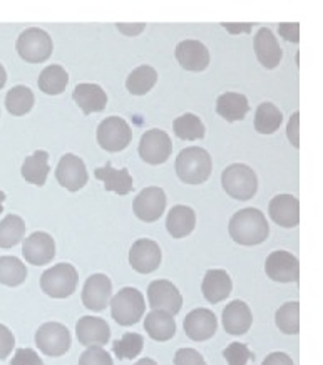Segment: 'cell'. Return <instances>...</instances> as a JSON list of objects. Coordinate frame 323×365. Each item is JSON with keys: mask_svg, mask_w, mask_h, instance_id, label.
<instances>
[{"mask_svg": "<svg viewBox=\"0 0 323 365\" xmlns=\"http://www.w3.org/2000/svg\"><path fill=\"white\" fill-rule=\"evenodd\" d=\"M230 237L243 247H255L263 243L270 235L267 218L257 208H245L236 211L230 220Z\"/></svg>", "mask_w": 323, "mask_h": 365, "instance_id": "obj_1", "label": "cell"}, {"mask_svg": "<svg viewBox=\"0 0 323 365\" xmlns=\"http://www.w3.org/2000/svg\"><path fill=\"white\" fill-rule=\"evenodd\" d=\"M213 171L210 153L203 148H186L176 158L178 178L186 185H201Z\"/></svg>", "mask_w": 323, "mask_h": 365, "instance_id": "obj_2", "label": "cell"}, {"mask_svg": "<svg viewBox=\"0 0 323 365\" xmlns=\"http://www.w3.org/2000/svg\"><path fill=\"white\" fill-rule=\"evenodd\" d=\"M144 310L146 302L138 288H121L118 294L111 297V315L119 325L129 327L138 324L143 319Z\"/></svg>", "mask_w": 323, "mask_h": 365, "instance_id": "obj_3", "label": "cell"}, {"mask_svg": "<svg viewBox=\"0 0 323 365\" xmlns=\"http://www.w3.org/2000/svg\"><path fill=\"white\" fill-rule=\"evenodd\" d=\"M223 188L231 198L240 201H248L257 195L258 190V178L252 168L247 165H230L221 175Z\"/></svg>", "mask_w": 323, "mask_h": 365, "instance_id": "obj_4", "label": "cell"}, {"mask_svg": "<svg viewBox=\"0 0 323 365\" xmlns=\"http://www.w3.org/2000/svg\"><path fill=\"white\" fill-rule=\"evenodd\" d=\"M79 273L69 263H57L41 277V288L52 299H67L76 292Z\"/></svg>", "mask_w": 323, "mask_h": 365, "instance_id": "obj_5", "label": "cell"}, {"mask_svg": "<svg viewBox=\"0 0 323 365\" xmlns=\"http://www.w3.org/2000/svg\"><path fill=\"white\" fill-rule=\"evenodd\" d=\"M17 52L24 61L31 64L44 62L52 54V39L42 29L32 27L24 31L17 39Z\"/></svg>", "mask_w": 323, "mask_h": 365, "instance_id": "obj_6", "label": "cell"}, {"mask_svg": "<svg viewBox=\"0 0 323 365\" xmlns=\"http://www.w3.org/2000/svg\"><path fill=\"white\" fill-rule=\"evenodd\" d=\"M131 139V128H129V124L123 118L111 116L99 124L98 143L106 151L118 153L126 150Z\"/></svg>", "mask_w": 323, "mask_h": 365, "instance_id": "obj_7", "label": "cell"}, {"mask_svg": "<svg viewBox=\"0 0 323 365\" xmlns=\"http://www.w3.org/2000/svg\"><path fill=\"white\" fill-rule=\"evenodd\" d=\"M36 344L49 357H62L71 349V332L62 324L47 322L37 330Z\"/></svg>", "mask_w": 323, "mask_h": 365, "instance_id": "obj_8", "label": "cell"}, {"mask_svg": "<svg viewBox=\"0 0 323 365\" xmlns=\"http://www.w3.org/2000/svg\"><path fill=\"white\" fill-rule=\"evenodd\" d=\"M173 151L171 138L161 129H149L139 143V156L148 165H163L170 160Z\"/></svg>", "mask_w": 323, "mask_h": 365, "instance_id": "obj_9", "label": "cell"}, {"mask_svg": "<svg viewBox=\"0 0 323 365\" xmlns=\"http://www.w3.org/2000/svg\"><path fill=\"white\" fill-rule=\"evenodd\" d=\"M265 272L273 282L293 283L300 278V262L293 253L277 250L268 255L267 262H265Z\"/></svg>", "mask_w": 323, "mask_h": 365, "instance_id": "obj_10", "label": "cell"}, {"mask_svg": "<svg viewBox=\"0 0 323 365\" xmlns=\"http://www.w3.org/2000/svg\"><path fill=\"white\" fill-rule=\"evenodd\" d=\"M148 299L153 310L168 312L175 317L183 307V297L175 283L170 280H154L148 287Z\"/></svg>", "mask_w": 323, "mask_h": 365, "instance_id": "obj_11", "label": "cell"}, {"mask_svg": "<svg viewBox=\"0 0 323 365\" xmlns=\"http://www.w3.org/2000/svg\"><path fill=\"white\" fill-rule=\"evenodd\" d=\"M166 210V195L158 186L144 188L133 203V211L141 222L154 223L161 218Z\"/></svg>", "mask_w": 323, "mask_h": 365, "instance_id": "obj_12", "label": "cell"}, {"mask_svg": "<svg viewBox=\"0 0 323 365\" xmlns=\"http://www.w3.org/2000/svg\"><path fill=\"white\" fill-rule=\"evenodd\" d=\"M161 248L154 240H136L131 250H129V263H131L134 272L143 273V275L156 272L161 265Z\"/></svg>", "mask_w": 323, "mask_h": 365, "instance_id": "obj_13", "label": "cell"}, {"mask_svg": "<svg viewBox=\"0 0 323 365\" xmlns=\"http://www.w3.org/2000/svg\"><path fill=\"white\" fill-rule=\"evenodd\" d=\"M56 178L61 186H64L71 193H76V191H79L88 185L89 175L88 170H86L84 161L79 156L71 155L69 153V155H64L61 158L56 170Z\"/></svg>", "mask_w": 323, "mask_h": 365, "instance_id": "obj_14", "label": "cell"}, {"mask_svg": "<svg viewBox=\"0 0 323 365\" xmlns=\"http://www.w3.org/2000/svg\"><path fill=\"white\" fill-rule=\"evenodd\" d=\"M113 295V283L104 273L91 275L83 288V304L86 309L93 312H103L108 309V304Z\"/></svg>", "mask_w": 323, "mask_h": 365, "instance_id": "obj_15", "label": "cell"}, {"mask_svg": "<svg viewBox=\"0 0 323 365\" xmlns=\"http://www.w3.org/2000/svg\"><path fill=\"white\" fill-rule=\"evenodd\" d=\"M22 255L31 265H47V263L52 262L56 255L54 238L44 232L32 233L22 245Z\"/></svg>", "mask_w": 323, "mask_h": 365, "instance_id": "obj_16", "label": "cell"}, {"mask_svg": "<svg viewBox=\"0 0 323 365\" xmlns=\"http://www.w3.org/2000/svg\"><path fill=\"white\" fill-rule=\"evenodd\" d=\"M76 335L84 347H103L109 342L111 329L104 319L88 315L77 322Z\"/></svg>", "mask_w": 323, "mask_h": 365, "instance_id": "obj_17", "label": "cell"}, {"mask_svg": "<svg viewBox=\"0 0 323 365\" xmlns=\"http://www.w3.org/2000/svg\"><path fill=\"white\" fill-rule=\"evenodd\" d=\"M218 329L216 315L208 309H196L188 314L185 319V332L188 339L195 342H205L213 337Z\"/></svg>", "mask_w": 323, "mask_h": 365, "instance_id": "obj_18", "label": "cell"}, {"mask_svg": "<svg viewBox=\"0 0 323 365\" xmlns=\"http://www.w3.org/2000/svg\"><path fill=\"white\" fill-rule=\"evenodd\" d=\"M270 218L283 228H295L300 223V201L293 195H277L270 201Z\"/></svg>", "mask_w": 323, "mask_h": 365, "instance_id": "obj_19", "label": "cell"}, {"mask_svg": "<svg viewBox=\"0 0 323 365\" xmlns=\"http://www.w3.org/2000/svg\"><path fill=\"white\" fill-rule=\"evenodd\" d=\"M176 59L183 69L201 72L210 66V51L200 41H183L176 47Z\"/></svg>", "mask_w": 323, "mask_h": 365, "instance_id": "obj_20", "label": "cell"}, {"mask_svg": "<svg viewBox=\"0 0 323 365\" xmlns=\"http://www.w3.org/2000/svg\"><path fill=\"white\" fill-rule=\"evenodd\" d=\"M253 47H255V54H257L260 64L263 67H267V69H275V67L280 66L283 52H282V47L278 44L277 37L273 36V32L270 31V29L267 27L260 29L257 36H255Z\"/></svg>", "mask_w": 323, "mask_h": 365, "instance_id": "obj_21", "label": "cell"}, {"mask_svg": "<svg viewBox=\"0 0 323 365\" xmlns=\"http://www.w3.org/2000/svg\"><path fill=\"white\" fill-rule=\"evenodd\" d=\"M253 324L250 307L241 300H233L223 310V327L230 335H243Z\"/></svg>", "mask_w": 323, "mask_h": 365, "instance_id": "obj_22", "label": "cell"}, {"mask_svg": "<svg viewBox=\"0 0 323 365\" xmlns=\"http://www.w3.org/2000/svg\"><path fill=\"white\" fill-rule=\"evenodd\" d=\"M72 98H74L76 104L79 106L81 111H83L86 116L93 113H101L104 111V108L108 106V94L104 93V89L98 84H79L72 93Z\"/></svg>", "mask_w": 323, "mask_h": 365, "instance_id": "obj_23", "label": "cell"}, {"mask_svg": "<svg viewBox=\"0 0 323 365\" xmlns=\"http://www.w3.org/2000/svg\"><path fill=\"white\" fill-rule=\"evenodd\" d=\"M201 290H203L205 299L210 304H220L230 297L231 290H233V282H231L228 272L208 270L203 278Z\"/></svg>", "mask_w": 323, "mask_h": 365, "instance_id": "obj_24", "label": "cell"}, {"mask_svg": "<svg viewBox=\"0 0 323 365\" xmlns=\"http://www.w3.org/2000/svg\"><path fill=\"white\" fill-rule=\"evenodd\" d=\"M144 329H146L149 337L156 340V342H168L176 334L175 317L168 314V312L153 310L149 312L146 320H144Z\"/></svg>", "mask_w": 323, "mask_h": 365, "instance_id": "obj_25", "label": "cell"}, {"mask_svg": "<svg viewBox=\"0 0 323 365\" xmlns=\"http://www.w3.org/2000/svg\"><path fill=\"white\" fill-rule=\"evenodd\" d=\"M196 227V215L193 208L185 205L173 206L168 213L166 228L173 238H185L193 233Z\"/></svg>", "mask_w": 323, "mask_h": 365, "instance_id": "obj_26", "label": "cell"}, {"mask_svg": "<svg viewBox=\"0 0 323 365\" xmlns=\"http://www.w3.org/2000/svg\"><path fill=\"white\" fill-rule=\"evenodd\" d=\"M94 176L98 178L99 181L104 182L106 191H113V193L123 196H126L133 191V178L129 175L126 168L116 170V168H113L108 163L106 166L98 168V170L94 171Z\"/></svg>", "mask_w": 323, "mask_h": 365, "instance_id": "obj_27", "label": "cell"}, {"mask_svg": "<svg viewBox=\"0 0 323 365\" xmlns=\"http://www.w3.org/2000/svg\"><path fill=\"white\" fill-rule=\"evenodd\" d=\"M250 111L247 96L240 93H225L218 98L216 103V113L225 118L228 123H236L245 119Z\"/></svg>", "mask_w": 323, "mask_h": 365, "instance_id": "obj_28", "label": "cell"}, {"mask_svg": "<svg viewBox=\"0 0 323 365\" xmlns=\"http://www.w3.org/2000/svg\"><path fill=\"white\" fill-rule=\"evenodd\" d=\"M51 166H49V155L46 151H36L34 155L27 156L22 165V176L24 180L31 185L44 186L49 176Z\"/></svg>", "mask_w": 323, "mask_h": 365, "instance_id": "obj_29", "label": "cell"}, {"mask_svg": "<svg viewBox=\"0 0 323 365\" xmlns=\"http://www.w3.org/2000/svg\"><path fill=\"white\" fill-rule=\"evenodd\" d=\"M67 83H69V76H67V71L64 67L52 64L41 72L37 86L42 93L49 96H57L64 93Z\"/></svg>", "mask_w": 323, "mask_h": 365, "instance_id": "obj_30", "label": "cell"}, {"mask_svg": "<svg viewBox=\"0 0 323 365\" xmlns=\"http://www.w3.org/2000/svg\"><path fill=\"white\" fill-rule=\"evenodd\" d=\"M283 114L273 103H263L255 113V129L260 134H273L282 126Z\"/></svg>", "mask_w": 323, "mask_h": 365, "instance_id": "obj_31", "label": "cell"}, {"mask_svg": "<svg viewBox=\"0 0 323 365\" xmlns=\"http://www.w3.org/2000/svg\"><path fill=\"white\" fill-rule=\"evenodd\" d=\"M158 72L151 66H139L128 76L126 88L133 96H144L154 88Z\"/></svg>", "mask_w": 323, "mask_h": 365, "instance_id": "obj_32", "label": "cell"}, {"mask_svg": "<svg viewBox=\"0 0 323 365\" xmlns=\"http://www.w3.org/2000/svg\"><path fill=\"white\" fill-rule=\"evenodd\" d=\"M26 235V223L21 216L9 215L0 222V248H12L22 242Z\"/></svg>", "mask_w": 323, "mask_h": 365, "instance_id": "obj_33", "label": "cell"}, {"mask_svg": "<svg viewBox=\"0 0 323 365\" xmlns=\"http://www.w3.org/2000/svg\"><path fill=\"white\" fill-rule=\"evenodd\" d=\"M275 322L280 332L287 335H297L300 332V304L298 302H288L280 307Z\"/></svg>", "mask_w": 323, "mask_h": 365, "instance_id": "obj_34", "label": "cell"}, {"mask_svg": "<svg viewBox=\"0 0 323 365\" xmlns=\"http://www.w3.org/2000/svg\"><path fill=\"white\" fill-rule=\"evenodd\" d=\"M27 268L16 257H0V283L7 287H19L26 282Z\"/></svg>", "mask_w": 323, "mask_h": 365, "instance_id": "obj_35", "label": "cell"}, {"mask_svg": "<svg viewBox=\"0 0 323 365\" xmlns=\"http://www.w3.org/2000/svg\"><path fill=\"white\" fill-rule=\"evenodd\" d=\"M34 93L26 86H16L7 93L6 108L14 116H24L34 108Z\"/></svg>", "mask_w": 323, "mask_h": 365, "instance_id": "obj_36", "label": "cell"}, {"mask_svg": "<svg viewBox=\"0 0 323 365\" xmlns=\"http://www.w3.org/2000/svg\"><path fill=\"white\" fill-rule=\"evenodd\" d=\"M173 129H175L176 136L185 139V141H195V139H201L205 136V124L201 123V119L196 114L191 113L176 118L175 123H173Z\"/></svg>", "mask_w": 323, "mask_h": 365, "instance_id": "obj_37", "label": "cell"}, {"mask_svg": "<svg viewBox=\"0 0 323 365\" xmlns=\"http://www.w3.org/2000/svg\"><path fill=\"white\" fill-rule=\"evenodd\" d=\"M144 339L139 334H124L113 344V352L119 360H133L143 352Z\"/></svg>", "mask_w": 323, "mask_h": 365, "instance_id": "obj_38", "label": "cell"}, {"mask_svg": "<svg viewBox=\"0 0 323 365\" xmlns=\"http://www.w3.org/2000/svg\"><path fill=\"white\" fill-rule=\"evenodd\" d=\"M223 357L228 365H247L248 360L255 359V354L245 344L233 342L223 350Z\"/></svg>", "mask_w": 323, "mask_h": 365, "instance_id": "obj_39", "label": "cell"}, {"mask_svg": "<svg viewBox=\"0 0 323 365\" xmlns=\"http://www.w3.org/2000/svg\"><path fill=\"white\" fill-rule=\"evenodd\" d=\"M79 365H114L111 355L103 347H89L83 352L79 359Z\"/></svg>", "mask_w": 323, "mask_h": 365, "instance_id": "obj_40", "label": "cell"}, {"mask_svg": "<svg viewBox=\"0 0 323 365\" xmlns=\"http://www.w3.org/2000/svg\"><path fill=\"white\" fill-rule=\"evenodd\" d=\"M175 365H206V362L198 350L180 349L175 355Z\"/></svg>", "mask_w": 323, "mask_h": 365, "instance_id": "obj_41", "label": "cell"}, {"mask_svg": "<svg viewBox=\"0 0 323 365\" xmlns=\"http://www.w3.org/2000/svg\"><path fill=\"white\" fill-rule=\"evenodd\" d=\"M11 365H44V362L32 349H19Z\"/></svg>", "mask_w": 323, "mask_h": 365, "instance_id": "obj_42", "label": "cell"}, {"mask_svg": "<svg viewBox=\"0 0 323 365\" xmlns=\"http://www.w3.org/2000/svg\"><path fill=\"white\" fill-rule=\"evenodd\" d=\"M14 345H16V339H14V334L7 329L6 325L0 324V360L7 359L11 352L14 350Z\"/></svg>", "mask_w": 323, "mask_h": 365, "instance_id": "obj_43", "label": "cell"}, {"mask_svg": "<svg viewBox=\"0 0 323 365\" xmlns=\"http://www.w3.org/2000/svg\"><path fill=\"white\" fill-rule=\"evenodd\" d=\"M298 29H300V26L295 22H290V24H280L278 27V32L280 36L285 37L287 41L293 42V44H298V41H300V32H298Z\"/></svg>", "mask_w": 323, "mask_h": 365, "instance_id": "obj_44", "label": "cell"}, {"mask_svg": "<svg viewBox=\"0 0 323 365\" xmlns=\"http://www.w3.org/2000/svg\"><path fill=\"white\" fill-rule=\"evenodd\" d=\"M298 121H300V113L292 114L290 123H288V129H287L288 139H290V143L295 148L300 146V139H298V136H300V134H298Z\"/></svg>", "mask_w": 323, "mask_h": 365, "instance_id": "obj_45", "label": "cell"}, {"mask_svg": "<svg viewBox=\"0 0 323 365\" xmlns=\"http://www.w3.org/2000/svg\"><path fill=\"white\" fill-rule=\"evenodd\" d=\"M262 365H293V360L290 355L283 352H273L263 360Z\"/></svg>", "mask_w": 323, "mask_h": 365, "instance_id": "obj_46", "label": "cell"}, {"mask_svg": "<svg viewBox=\"0 0 323 365\" xmlns=\"http://www.w3.org/2000/svg\"><path fill=\"white\" fill-rule=\"evenodd\" d=\"M144 24H118V29L123 34H126V36H138V34H141L144 31Z\"/></svg>", "mask_w": 323, "mask_h": 365, "instance_id": "obj_47", "label": "cell"}, {"mask_svg": "<svg viewBox=\"0 0 323 365\" xmlns=\"http://www.w3.org/2000/svg\"><path fill=\"white\" fill-rule=\"evenodd\" d=\"M223 27L228 29L230 34H240V32L248 34L252 31L253 24H223Z\"/></svg>", "mask_w": 323, "mask_h": 365, "instance_id": "obj_48", "label": "cell"}, {"mask_svg": "<svg viewBox=\"0 0 323 365\" xmlns=\"http://www.w3.org/2000/svg\"><path fill=\"white\" fill-rule=\"evenodd\" d=\"M6 83H7V72H6V69H4V66L0 64V89L6 86Z\"/></svg>", "mask_w": 323, "mask_h": 365, "instance_id": "obj_49", "label": "cell"}, {"mask_svg": "<svg viewBox=\"0 0 323 365\" xmlns=\"http://www.w3.org/2000/svg\"><path fill=\"white\" fill-rule=\"evenodd\" d=\"M134 365H158L156 362H154V360L153 359H141V360H138V362L136 364H134Z\"/></svg>", "mask_w": 323, "mask_h": 365, "instance_id": "obj_50", "label": "cell"}, {"mask_svg": "<svg viewBox=\"0 0 323 365\" xmlns=\"http://www.w3.org/2000/svg\"><path fill=\"white\" fill-rule=\"evenodd\" d=\"M4 200H6V193H4V191H0V213L4 211Z\"/></svg>", "mask_w": 323, "mask_h": 365, "instance_id": "obj_51", "label": "cell"}]
</instances>
